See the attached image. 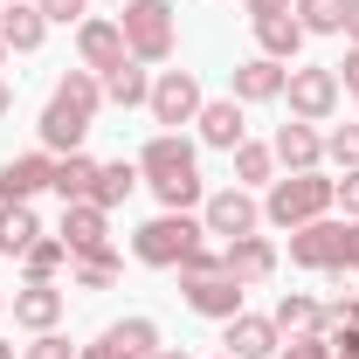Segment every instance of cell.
Here are the masks:
<instances>
[{"label":"cell","mask_w":359,"mask_h":359,"mask_svg":"<svg viewBox=\"0 0 359 359\" xmlns=\"http://www.w3.org/2000/svg\"><path fill=\"white\" fill-rule=\"evenodd\" d=\"M62 249L69 256H97V249H111V215L97 208V201H76V208H62Z\"/></svg>","instance_id":"10"},{"label":"cell","mask_w":359,"mask_h":359,"mask_svg":"<svg viewBox=\"0 0 359 359\" xmlns=\"http://www.w3.org/2000/svg\"><path fill=\"white\" fill-rule=\"evenodd\" d=\"M208 269H222V249L194 242V249H187V263H180V276H208Z\"/></svg>","instance_id":"35"},{"label":"cell","mask_w":359,"mask_h":359,"mask_svg":"<svg viewBox=\"0 0 359 359\" xmlns=\"http://www.w3.org/2000/svg\"><path fill=\"white\" fill-rule=\"evenodd\" d=\"M256 222H263V208H256L242 187H222V194H208V201H201V228H208V235H222V242L256 235Z\"/></svg>","instance_id":"6"},{"label":"cell","mask_w":359,"mask_h":359,"mask_svg":"<svg viewBox=\"0 0 359 359\" xmlns=\"http://www.w3.org/2000/svg\"><path fill=\"white\" fill-rule=\"evenodd\" d=\"M118 7H125V0H118Z\"/></svg>","instance_id":"51"},{"label":"cell","mask_w":359,"mask_h":359,"mask_svg":"<svg viewBox=\"0 0 359 359\" xmlns=\"http://www.w3.org/2000/svg\"><path fill=\"white\" fill-rule=\"evenodd\" d=\"M0 359H14V346H7V339H0Z\"/></svg>","instance_id":"47"},{"label":"cell","mask_w":359,"mask_h":359,"mask_svg":"<svg viewBox=\"0 0 359 359\" xmlns=\"http://www.w3.org/2000/svg\"><path fill=\"white\" fill-rule=\"evenodd\" d=\"M35 7H42V21H83L90 0H35Z\"/></svg>","instance_id":"36"},{"label":"cell","mask_w":359,"mask_h":359,"mask_svg":"<svg viewBox=\"0 0 359 359\" xmlns=\"http://www.w3.org/2000/svg\"><path fill=\"white\" fill-rule=\"evenodd\" d=\"M0 311H7V290H0Z\"/></svg>","instance_id":"48"},{"label":"cell","mask_w":359,"mask_h":359,"mask_svg":"<svg viewBox=\"0 0 359 359\" xmlns=\"http://www.w3.org/2000/svg\"><path fill=\"white\" fill-rule=\"evenodd\" d=\"M269 152H276V166H283V173H318V159H325V138H318V125L290 118V125H276Z\"/></svg>","instance_id":"11"},{"label":"cell","mask_w":359,"mask_h":359,"mask_svg":"<svg viewBox=\"0 0 359 359\" xmlns=\"http://www.w3.org/2000/svg\"><path fill=\"white\" fill-rule=\"evenodd\" d=\"M180 290H187V304H194V311L201 318H235L242 311V283H235V276H228V269H208V276H180Z\"/></svg>","instance_id":"9"},{"label":"cell","mask_w":359,"mask_h":359,"mask_svg":"<svg viewBox=\"0 0 359 359\" xmlns=\"http://www.w3.org/2000/svg\"><path fill=\"white\" fill-rule=\"evenodd\" d=\"M7 311L21 332H55V318H62V290L55 283H21L14 297H7Z\"/></svg>","instance_id":"16"},{"label":"cell","mask_w":359,"mask_h":359,"mask_svg":"<svg viewBox=\"0 0 359 359\" xmlns=\"http://www.w3.org/2000/svg\"><path fill=\"white\" fill-rule=\"evenodd\" d=\"M42 242V222H35V208L21 201V208H0V256H28Z\"/></svg>","instance_id":"25"},{"label":"cell","mask_w":359,"mask_h":359,"mask_svg":"<svg viewBox=\"0 0 359 359\" xmlns=\"http://www.w3.org/2000/svg\"><path fill=\"white\" fill-rule=\"evenodd\" d=\"M76 359H125V353H118L111 339H97V346H83V353H76Z\"/></svg>","instance_id":"41"},{"label":"cell","mask_w":359,"mask_h":359,"mask_svg":"<svg viewBox=\"0 0 359 359\" xmlns=\"http://www.w3.org/2000/svg\"><path fill=\"white\" fill-rule=\"evenodd\" d=\"M332 201H339V180H325V173H283V180H269L263 222L304 228V222H325V215H332Z\"/></svg>","instance_id":"1"},{"label":"cell","mask_w":359,"mask_h":359,"mask_svg":"<svg viewBox=\"0 0 359 359\" xmlns=\"http://www.w3.org/2000/svg\"><path fill=\"white\" fill-rule=\"evenodd\" d=\"M152 359H194V353H187V346H159Z\"/></svg>","instance_id":"44"},{"label":"cell","mask_w":359,"mask_h":359,"mask_svg":"<svg viewBox=\"0 0 359 359\" xmlns=\"http://www.w3.org/2000/svg\"><path fill=\"white\" fill-rule=\"evenodd\" d=\"M339 83H346V90H353V97H359V42L346 48V62H339Z\"/></svg>","instance_id":"39"},{"label":"cell","mask_w":359,"mask_h":359,"mask_svg":"<svg viewBox=\"0 0 359 359\" xmlns=\"http://www.w3.org/2000/svg\"><path fill=\"white\" fill-rule=\"evenodd\" d=\"M346 269H359V222H346Z\"/></svg>","instance_id":"42"},{"label":"cell","mask_w":359,"mask_h":359,"mask_svg":"<svg viewBox=\"0 0 359 359\" xmlns=\"http://www.w3.org/2000/svg\"><path fill=\"white\" fill-rule=\"evenodd\" d=\"M104 97H111V104H125V111H132V104H145V97H152V76H145V62H118V69H111V76H104Z\"/></svg>","instance_id":"27"},{"label":"cell","mask_w":359,"mask_h":359,"mask_svg":"<svg viewBox=\"0 0 359 359\" xmlns=\"http://www.w3.org/2000/svg\"><path fill=\"white\" fill-rule=\"evenodd\" d=\"M325 359H359V346H346V353H332V346H325Z\"/></svg>","instance_id":"46"},{"label":"cell","mask_w":359,"mask_h":359,"mask_svg":"<svg viewBox=\"0 0 359 359\" xmlns=\"http://www.w3.org/2000/svg\"><path fill=\"white\" fill-rule=\"evenodd\" d=\"M201 235H208V228L194 222V215H152V222L132 235V256L145 269H180V263H187V249H194Z\"/></svg>","instance_id":"2"},{"label":"cell","mask_w":359,"mask_h":359,"mask_svg":"<svg viewBox=\"0 0 359 359\" xmlns=\"http://www.w3.org/2000/svg\"><path fill=\"white\" fill-rule=\"evenodd\" d=\"M339 208H346V222H359V166L339 180Z\"/></svg>","instance_id":"38"},{"label":"cell","mask_w":359,"mask_h":359,"mask_svg":"<svg viewBox=\"0 0 359 359\" xmlns=\"http://www.w3.org/2000/svg\"><path fill=\"white\" fill-rule=\"evenodd\" d=\"M269 359H325V339H290V346H276Z\"/></svg>","instance_id":"37"},{"label":"cell","mask_w":359,"mask_h":359,"mask_svg":"<svg viewBox=\"0 0 359 359\" xmlns=\"http://www.w3.org/2000/svg\"><path fill=\"white\" fill-rule=\"evenodd\" d=\"M125 48L138 62H166L173 55V7L166 0H125Z\"/></svg>","instance_id":"3"},{"label":"cell","mask_w":359,"mask_h":359,"mask_svg":"<svg viewBox=\"0 0 359 359\" xmlns=\"http://www.w3.org/2000/svg\"><path fill=\"white\" fill-rule=\"evenodd\" d=\"M339 69H290L283 76V97H290V118H304V125H325L332 111H339Z\"/></svg>","instance_id":"5"},{"label":"cell","mask_w":359,"mask_h":359,"mask_svg":"<svg viewBox=\"0 0 359 359\" xmlns=\"http://www.w3.org/2000/svg\"><path fill=\"white\" fill-rule=\"evenodd\" d=\"M152 194H159V208H166V215H187L194 201H208V194H201V173H187V180H152Z\"/></svg>","instance_id":"32"},{"label":"cell","mask_w":359,"mask_h":359,"mask_svg":"<svg viewBox=\"0 0 359 359\" xmlns=\"http://www.w3.org/2000/svg\"><path fill=\"white\" fill-rule=\"evenodd\" d=\"M276 346H283L276 318H256V311H235V318H228V359H269Z\"/></svg>","instance_id":"17"},{"label":"cell","mask_w":359,"mask_h":359,"mask_svg":"<svg viewBox=\"0 0 359 359\" xmlns=\"http://www.w3.org/2000/svg\"><path fill=\"white\" fill-rule=\"evenodd\" d=\"M201 145H215V152H235L242 138H249V125H242V104L235 97H215V104H201Z\"/></svg>","instance_id":"19"},{"label":"cell","mask_w":359,"mask_h":359,"mask_svg":"<svg viewBox=\"0 0 359 359\" xmlns=\"http://www.w3.org/2000/svg\"><path fill=\"white\" fill-rule=\"evenodd\" d=\"M222 359H228V353H222Z\"/></svg>","instance_id":"52"},{"label":"cell","mask_w":359,"mask_h":359,"mask_svg":"<svg viewBox=\"0 0 359 359\" xmlns=\"http://www.w3.org/2000/svg\"><path fill=\"white\" fill-rule=\"evenodd\" d=\"M83 132H90V111L83 104H69V97H48L42 111V145L62 159V152H83Z\"/></svg>","instance_id":"14"},{"label":"cell","mask_w":359,"mask_h":359,"mask_svg":"<svg viewBox=\"0 0 359 359\" xmlns=\"http://www.w3.org/2000/svg\"><path fill=\"white\" fill-rule=\"evenodd\" d=\"M138 180H145V173H138L132 159H111V166H97V187H90V201L111 215V208H125V201H132V187H138Z\"/></svg>","instance_id":"24"},{"label":"cell","mask_w":359,"mask_h":359,"mask_svg":"<svg viewBox=\"0 0 359 359\" xmlns=\"http://www.w3.org/2000/svg\"><path fill=\"white\" fill-rule=\"evenodd\" d=\"M21 359H76V346H69L62 332H35V346H28Z\"/></svg>","instance_id":"34"},{"label":"cell","mask_w":359,"mask_h":359,"mask_svg":"<svg viewBox=\"0 0 359 359\" xmlns=\"http://www.w3.org/2000/svg\"><path fill=\"white\" fill-rule=\"evenodd\" d=\"M138 173H145V187H152V180H187V173H201V166H194V145H187L180 132H159V138H145Z\"/></svg>","instance_id":"12"},{"label":"cell","mask_w":359,"mask_h":359,"mask_svg":"<svg viewBox=\"0 0 359 359\" xmlns=\"http://www.w3.org/2000/svg\"><path fill=\"white\" fill-rule=\"evenodd\" d=\"M201 104H208V97H201V83H194V69H159V76H152V97H145L152 125H166V132L194 125Z\"/></svg>","instance_id":"4"},{"label":"cell","mask_w":359,"mask_h":359,"mask_svg":"<svg viewBox=\"0 0 359 359\" xmlns=\"http://www.w3.org/2000/svg\"><path fill=\"white\" fill-rule=\"evenodd\" d=\"M48 35V21H42V7L35 0H14V7H0V42L14 48V55H35Z\"/></svg>","instance_id":"20"},{"label":"cell","mask_w":359,"mask_h":359,"mask_svg":"<svg viewBox=\"0 0 359 359\" xmlns=\"http://www.w3.org/2000/svg\"><path fill=\"white\" fill-rule=\"evenodd\" d=\"M222 269L249 290V283L276 276V242H263V235H235V242H222Z\"/></svg>","instance_id":"13"},{"label":"cell","mask_w":359,"mask_h":359,"mask_svg":"<svg viewBox=\"0 0 359 359\" xmlns=\"http://www.w3.org/2000/svg\"><path fill=\"white\" fill-rule=\"evenodd\" d=\"M48 187L62 194V208L90 201V187H97V159H90V152H62V159L48 166Z\"/></svg>","instance_id":"21"},{"label":"cell","mask_w":359,"mask_h":359,"mask_svg":"<svg viewBox=\"0 0 359 359\" xmlns=\"http://www.w3.org/2000/svg\"><path fill=\"white\" fill-rule=\"evenodd\" d=\"M104 339H111L125 359H152V353H159V325H152V318H118Z\"/></svg>","instance_id":"26"},{"label":"cell","mask_w":359,"mask_h":359,"mask_svg":"<svg viewBox=\"0 0 359 359\" xmlns=\"http://www.w3.org/2000/svg\"><path fill=\"white\" fill-rule=\"evenodd\" d=\"M118 249H97V256H69V276H76V290H111L118 283Z\"/></svg>","instance_id":"28"},{"label":"cell","mask_w":359,"mask_h":359,"mask_svg":"<svg viewBox=\"0 0 359 359\" xmlns=\"http://www.w3.org/2000/svg\"><path fill=\"white\" fill-rule=\"evenodd\" d=\"M269 318H276V332H290V339H318V332H325V304L304 297V290H283Z\"/></svg>","instance_id":"22"},{"label":"cell","mask_w":359,"mask_h":359,"mask_svg":"<svg viewBox=\"0 0 359 359\" xmlns=\"http://www.w3.org/2000/svg\"><path fill=\"white\" fill-rule=\"evenodd\" d=\"M0 7H14V0H0Z\"/></svg>","instance_id":"50"},{"label":"cell","mask_w":359,"mask_h":359,"mask_svg":"<svg viewBox=\"0 0 359 359\" xmlns=\"http://www.w3.org/2000/svg\"><path fill=\"white\" fill-rule=\"evenodd\" d=\"M7 111H14V90H7V76H0V118H7Z\"/></svg>","instance_id":"45"},{"label":"cell","mask_w":359,"mask_h":359,"mask_svg":"<svg viewBox=\"0 0 359 359\" xmlns=\"http://www.w3.org/2000/svg\"><path fill=\"white\" fill-rule=\"evenodd\" d=\"M0 62H7V42H0Z\"/></svg>","instance_id":"49"},{"label":"cell","mask_w":359,"mask_h":359,"mask_svg":"<svg viewBox=\"0 0 359 359\" xmlns=\"http://www.w3.org/2000/svg\"><path fill=\"white\" fill-rule=\"evenodd\" d=\"M21 263H28V283H55V269L69 263V249H62V235H42Z\"/></svg>","instance_id":"30"},{"label":"cell","mask_w":359,"mask_h":359,"mask_svg":"<svg viewBox=\"0 0 359 359\" xmlns=\"http://www.w3.org/2000/svg\"><path fill=\"white\" fill-rule=\"evenodd\" d=\"M256 42H263L269 62H297V48H304V21H297V7H290V14L256 21Z\"/></svg>","instance_id":"23"},{"label":"cell","mask_w":359,"mask_h":359,"mask_svg":"<svg viewBox=\"0 0 359 359\" xmlns=\"http://www.w3.org/2000/svg\"><path fill=\"white\" fill-rule=\"evenodd\" d=\"M283 62H269V55H249V62H235V104H276L283 97Z\"/></svg>","instance_id":"18"},{"label":"cell","mask_w":359,"mask_h":359,"mask_svg":"<svg viewBox=\"0 0 359 359\" xmlns=\"http://www.w3.org/2000/svg\"><path fill=\"white\" fill-rule=\"evenodd\" d=\"M290 263H304V269H332V263H346V222H304V228H290Z\"/></svg>","instance_id":"7"},{"label":"cell","mask_w":359,"mask_h":359,"mask_svg":"<svg viewBox=\"0 0 359 359\" xmlns=\"http://www.w3.org/2000/svg\"><path fill=\"white\" fill-rule=\"evenodd\" d=\"M76 55H83L90 76H111L118 62H132V48H125V28H118V21H76Z\"/></svg>","instance_id":"8"},{"label":"cell","mask_w":359,"mask_h":359,"mask_svg":"<svg viewBox=\"0 0 359 359\" xmlns=\"http://www.w3.org/2000/svg\"><path fill=\"white\" fill-rule=\"evenodd\" d=\"M346 7L353 0H297V21L304 35H346Z\"/></svg>","instance_id":"29"},{"label":"cell","mask_w":359,"mask_h":359,"mask_svg":"<svg viewBox=\"0 0 359 359\" xmlns=\"http://www.w3.org/2000/svg\"><path fill=\"white\" fill-rule=\"evenodd\" d=\"M269 14H290V0H249V21H269Z\"/></svg>","instance_id":"40"},{"label":"cell","mask_w":359,"mask_h":359,"mask_svg":"<svg viewBox=\"0 0 359 359\" xmlns=\"http://www.w3.org/2000/svg\"><path fill=\"white\" fill-rule=\"evenodd\" d=\"M346 35H353V42H359V0H353V7H346Z\"/></svg>","instance_id":"43"},{"label":"cell","mask_w":359,"mask_h":359,"mask_svg":"<svg viewBox=\"0 0 359 359\" xmlns=\"http://www.w3.org/2000/svg\"><path fill=\"white\" fill-rule=\"evenodd\" d=\"M269 173H276V152L242 138V145H235V187H256V180H269Z\"/></svg>","instance_id":"31"},{"label":"cell","mask_w":359,"mask_h":359,"mask_svg":"<svg viewBox=\"0 0 359 359\" xmlns=\"http://www.w3.org/2000/svg\"><path fill=\"white\" fill-rule=\"evenodd\" d=\"M325 159H332L339 173H353L359 166V125H339V132L325 138Z\"/></svg>","instance_id":"33"},{"label":"cell","mask_w":359,"mask_h":359,"mask_svg":"<svg viewBox=\"0 0 359 359\" xmlns=\"http://www.w3.org/2000/svg\"><path fill=\"white\" fill-rule=\"evenodd\" d=\"M48 166H55L48 152H21V159H7V166H0V208L35 201V194L48 187Z\"/></svg>","instance_id":"15"}]
</instances>
